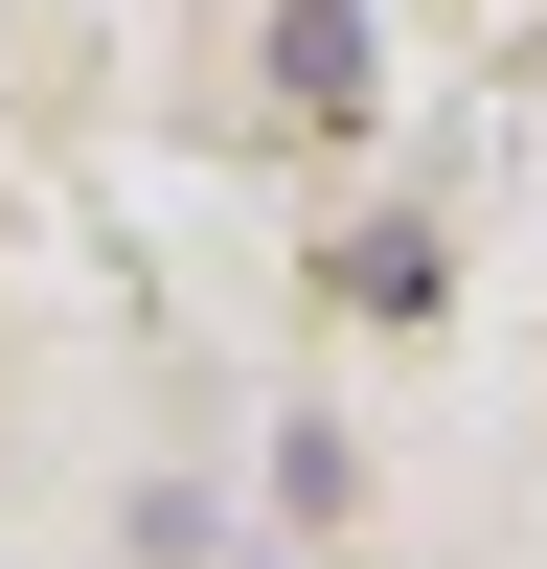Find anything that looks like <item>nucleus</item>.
<instances>
[{
  "instance_id": "f257e3e1",
  "label": "nucleus",
  "mask_w": 547,
  "mask_h": 569,
  "mask_svg": "<svg viewBox=\"0 0 547 569\" xmlns=\"http://www.w3.org/2000/svg\"><path fill=\"white\" fill-rule=\"evenodd\" d=\"M274 69H297V114H342V91H365V23H342V0H297V23H274Z\"/></svg>"
}]
</instances>
